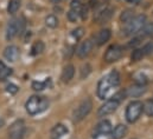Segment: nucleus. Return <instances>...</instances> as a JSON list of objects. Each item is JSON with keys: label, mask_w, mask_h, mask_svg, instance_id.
<instances>
[{"label": "nucleus", "mask_w": 153, "mask_h": 139, "mask_svg": "<svg viewBox=\"0 0 153 139\" xmlns=\"http://www.w3.org/2000/svg\"><path fill=\"white\" fill-rule=\"evenodd\" d=\"M51 1H52V2H53V4H58V2H59V1H61V0H51Z\"/></svg>", "instance_id": "nucleus-38"}, {"label": "nucleus", "mask_w": 153, "mask_h": 139, "mask_svg": "<svg viewBox=\"0 0 153 139\" xmlns=\"http://www.w3.org/2000/svg\"><path fill=\"white\" fill-rule=\"evenodd\" d=\"M122 54H123V48L120 45H112L107 48L103 59L107 63H115L122 57Z\"/></svg>", "instance_id": "nucleus-6"}, {"label": "nucleus", "mask_w": 153, "mask_h": 139, "mask_svg": "<svg viewBox=\"0 0 153 139\" xmlns=\"http://www.w3.org/2000/svg\"><path fill=\"white\" fill-rule=\"evenodd\" d=\"M112 15H113V10L111 7H105L94 15V21L97 24H103L107 23L112 18Z\"/></svg>", "instance_id": "nucleus-12"}, {"label": "nucleus", "mask_w": 153, "mask_h": 139, "mask_svg": "<svg viewBox=\"0 0 153 139\" xmlns=\"http://www.w3.org/2000/svg\"><path fill=\"white\" fill-rule=\"evenodd\" d=\"M67 15H68V20L71 21V23H75L77 20V17H78V14H77L75 11H73V10H70Z\"/></svg>", "instance_id": "nucleus-33"}, {"label": "nucleus", "mask_w": 153, "mask_h": 139, "mask_svg": "<svg viewBox=\"0 0 153 139\" xmlns=\"http://www.w3.org/2000/svg\"><path fill=\"white\" fill-rule=\"evenodd\" d=\"M20 31H22V25H20L19 19L18 20H11L7 25V29H6V39L12 40Z\"/></svg>", "instance_id": "nucleus-10"}, {"label": "nucleus", "mask_w": 153, "mask_h": 139, "mask_svg": "<svg viewBox=\"0 0 153 139\" xmlns=\"http://www.w3.org/2000/svg\"><path fill=\"white\" fill-rule=\"evenodd\" d=\"M127 133V126L119 124L114 127V130H112L111 132V139H122Z\"/></svg>", "instance_id": "nucleus-18"}, {"label": "nucleus", "mask_w": 153, "mask_h": 139, "mask_svg": "<svg viewBox=\"0 0 153 139\" xmlns=\"http://www.w3.org/2000/svg\"><path fill=\"white\" fill-rule=\"evenodd\" d=\"M82 4L79 0H71V4H70V10L75 11L77 14L79 15V12H81V8H82Z\"/></svg>", "instance_id": "nucleus-29"}, {"label": "nucleus", "mask_w": 153, "mask_h": 139, "mask_svg": "<svg viewBox=\"0 0 153 139\" xmlns=\"http://www.w3.org/2000/svg\"><path fill=\"white\" fill-rule=\"evenodd\" d=\"M90 71H91V67H90L89 64L83 65V66H82V70H81V78L84 79L85 77H88V74L90 73Z\"/></svg>", "instance_id": "nucleus-31"}, {"label": "nucleus", "mask_w": 153, "mask_h": 139, "mask_svg": "<svg viewBox=\"0 0 153 139\" xmlns=\"http://www.w3.org/2000/svg\"><path fill=\"white\" fill-rule=\"evenodd\" d=\"M153 50V44L152 42H149L146 44L144 47H143V51H144V54H150Z\"/></svg>", "instance_id": "nucleus-35"}, {"label": "nucleus", "mask_w": 153, "mask_h": 139, "mask_svg": "<svg viewBox=\"0 0 153 139\" xmlns=\"http://www.w3.org/2000/svg\"><path fill=\"white\" fill-rule=\"evenodd\" d=\"M112 124L109 120H102L100 121L95 129H94V132H93V138H97L100 136H106V135H109L112 132Z\"/></svg>", "instance_id": "nucleus-9"}, {"label": "nucleus", "mask_w": 153, "mask_h": 139, "mask_svg": "<svg viewBox=\"0 0 153 139\" xmlns=\"http://www.w3.org/2000/svg\"><path fill=\"white\" fill-rule=\"evenodd\" d=\"M74 75H75V67H74V65L69 64V65H67L63 69V71H62L61 79H62L63 83H69L74 78Z\"/></svg>", "instance_id": "nucleus-17"}, {"label": "nucleus", "mask_w": 153, "mask_h": 139, "mask_svg": "<svg viewBox=\"0 0 153 139\" xmlns=\"http://www.w3.org/2000/svg\"><path fill=\"white\" fill-rule=\"evenodd\" d=\"M20 8V0H10L7 5V12L10 14H14Z\"/></svg>", "instance_id": "nucleus-22"}, {"label": "nucleus", "mask_w": 153, "mask_h": 139, "mask_svg": "<svg viewBox=\"0 0 153 139\" xmlns=\"http://www.w3.org/2000/svg\"><path fill=\"white\" fill-rule=\"evenodd\" d=\"M45 25L50 29H56L57 25H58V19L53 14H50L45 18Z\"/></svg>", "instance_id": "nucleus-25"}, {"label": "nucleus", "mask_w": 153, "mask_h": 139, "mask_svg": "<svg viewBox=\"0 0 153 139\" xmlns=\"http://www.w3.org/2000/svg\"><path fill=\"white\" fill-rule=\"evenodd\" d=\"M144 56H145V54H144L143 48H135V50L132 52L131 59H132V61H139Z\"/></svg>", "instance_id": "nucleus-27"}, {"label": "nucleus", "mask_w": 153, "mask_h": 139, "mask_svg": "<svg viewBox=\"0 0 153 139\" xmlns=\"http://www.w3.org/2000/svg\"><path fill=\"white\" fill-rule=\"evenodd\" d=\"M91 107H93V103L89 98H85L84 100H82L79 105L77 106L73 113V118H74V121H81L83 120L91 111Z\"/></svg>", "instance_id": "nucleus-5"}, {"label": "nucleus", "mask_w": 153, "mask_h": 139, "mask_svg": "<svg viewBox=\"0 0 153 139\" xmlns=\"http://www.w3.org/2000/svg\"><path fill=\"white\" fill-rule=\"evenodd\" d=\"M6 91H7L10 94H16V93L19 91V87H18L17 85H14V84H8V85L6 86Z\"/></svg>", "instance_id": "nucleus-32"}, {"label": "nucleus", "mask_w": 153, "mask_h": 139, "mask_svg": "<svg viewBox=\"0 0 153 139\" xmlns=\"http://www.w3.org/2000/svg\"><path fill=\"white\" fill-rule=\"evenodd\" d=\"M48 107H49V100L45 97H39V96L30 97L25 104L26 112L30 116H36L40 112L45 111Z\"/></svg>", "instance_id": "nucleus-2"}, {"label": "nucleus", "mask_w": 153, "mask_h": 139, "mask_svg": "<svg viewBox=\"0 0 153 139\" xmlns=\"http://www.w3.org/2000/svg\"><path fill=\"white\" fill-rule=\"evenodd\" d=\"M134 18V12L132 11V10H125L122 13H121V15H120V20L122 21V23H128V21H131L132 19Z\"/></svg>", "instance_id": "nucleus-24"}, {"label": "nucleus", "mask_w": 153, "mask_h": 139, "mask_svg": "<svg viewBox=\"0 0 153 139\" xmlns=\"http://www.w3.org/2000/svg\"><path fill=\"white\" fill-rule=\"evenodd\" d=\"M143 111H144V107H143L141 102H139V100L131 102L126 107V119H127V121L131 123V124L135 123L140 118Z\"/></svg>", "instance_id": "nucleus-4"}, {"label": "nucleus", "mask_w": 153, "mask_h": 139, "mask_svg": "<svg viewBox=\"0 0 153 139\" xmlns=\"http://www.w3.org/2000/svg\"><path fill=\"white\" fill-rule=\"evenodd\" d=\"M96 2H97V0H90V2H89V4H90V6H91V7H94V6H96Z\"/></svg>", "instance_id": "nucleus-36"}, {"label": "nucleus", "mask_w": 153, "mask_h": 139, "mask_svg": "<svg viewBox=\"0 0 153 139\" xmlns=\"http://www.w3.org/2000/svg\"><path fill=\"white\" fill-rule=\"evenodd\" d=\"M145 25H146V15H144V14L135 15L131 21H128V23L126 24L125 34L126 35L138 34V33L144 29Z\"/></svg>", "instance_id": "nucleus-3"}, {"label": "nucleus", "mask_w": 153, "mask_h": 139, "mask_svg": "<svg viewBox=\"0 0 153 139\" xmlns=\"http://www.w3.org/2000/svg\"><path fill=\"white\" fill-rule=\"evenodd\" d=\"M67 133H68L67 126H64L63 124H56L50 132V137L51 139H62Z\"/></svg>", "instance_id": "nucleus-13"}, {"label": "nucleus", "mask_w": 153, "mask_h": 139, "mask_svg": "<svg viewBox=\"0 0 153 139\" xmlns=\"http://www.w3.org/2000/svg\"><path fill=\"white\" fill-rule=\"evenodd\" d=\"M143 107H144V112L149 117H153V99L146 100L145 104H143Z\"/></svg>", "instance_id": "nucleus-26"}, {"label": "nucleus", "mask_w": 153, "mask_h": 139, "mask_svg": "<svg viewBox=\"0 0 153 139\" xmlns=\"http://www.w3.org/2000/svg\"><path fill=\"white\" fill-rule=\"evenodd\" d=\"M134 79H135V84H138V85H144L145 86V84L147 83V77L143 73H137L134 75Z\"/></svg>", "instance_id": "nucleus-28"}, {"label": "nucleus", "mask_w": 153, "mask_h": 139, "mask_svg": "<svg viewBox=\"0 0 153 139\" xmlns=\"http://www.w3.org/2000/svg\"><path fill=\"white\" fill-rule=\"evenodd\" d=\"M111 37H112L111 30L103 29V30H101L100 32H97V34L95 35V44H96L97 46H102V45H105V44L111 39Z\"/></svg>", "instance_id": "nucleus-15"}, {"label": "nucleus", "mask_w": 153, "mask_h": 139, "mask_svg": "<svg viewBox=\"0 0 153 139\" xmlns=\"http://www.w3.org/2000/svg\"><path fill=\"white\" fill-rule=\"evenodd\" d=\"M83 34H84V30H83V27H77L76 30H74V31L71 32V35H73L76 40L81 39V38L83 37Z\"/></svg>", "instance_id": "nucleus-30"}, {"label": "nucleus", "mask_w": 153, "mask_h": 139, "mask_svg": "<svg viewBox=\"0 0 153 139\" xmlns=\"http://www.w3.org/2000/svg\"><path fill=\"white\" fill-rule=\"evenodd\" d=\"M4 57H5L8 61L14 63V61L18 59V57H19V50H18V47L14 46V45L7 46V47L5 48V51H4Z\"/></svg>", "instance_id": "nucleus-14"}, {"label": "nucleus", "mask_w": 153, "mask_h": 139, "mask_svg": "<svg viewBox=\"0 0 153 139\" xmlns=\"http://www.w3.org/2000/svg\"><path fill=\"white\" fill-rule=\"evenodd\" d=\"M12 74V69L7 67L5 63L0 61V81H5Z\"/></svg>", "instance_id": "nucleus-20"}, {"label": "nucleus", "mask_w": 153, "mask_h": 139, "mask_svg": "<svg viewBox=\"0 0 153 139\" xmlns=\"http://www.w3.org/2000/svg\"><path fill=\"white\" fill-rule=\"evenodd\" d=\"M119 105H120V100H117V99H115V98L108 99L105 104L99 108L97 116H99V117H106V116L113 113V112H115V111L117 110Z\"/></svg>", "instance_id": "nucleus-8"}, {"label": "nucleus", "mask_w": 153, "mask_h": 139, "mask_svg": "<svg viewBox=\"0 0 153 139\" xmlns=\"http://www.w3.org/2000/svg\"><path fill=\"white\" fill-rule=\"evenodd\" d=\"M93 47H94V42L90 39H87L85 41H83L78 46V48H77L76 51L77 57L81 58V59H84L85 57H88L90 54V52L93 51Z\"/></svg>", "instance_id": "nucleus-11"}, {"label": "nucleus", "mask_w": 153, "mask_h": 139, "mask_svg": "<svg viewBox=\"0 0 153 139\" xmlns=\"http://www.w3.org/2000/svg\"><path fill=\"white\" fill-rule=\"evenodd\" d=\"M127 1H129V2H132V4H139L141 0H127Z\"/></svg>", "instance_id": "nucleus-37"}, {"label": "nucleus", "mask_w": 153, "mask_h": 139, "mask_svg": "<svg viewBox=\"0 0 153 139\" xmlns=\"http://www.w3.org/2000/svg\"><path fill=\"white\" fill-rule=\"evenodd\" d=\"M24 132H25L24 120L19 119L11 124L8 130V136H10V139H22L24 136Z\"/></svg>", "instance_id": "nucleus-7"}, {"label": "nucleus", "mask_w": 153, "mask_h": 139, "mask_svg": "<svg viewBox=\"0 0 153 139\" xmlns=\"http://www.w3.org/2000/svg\"><path fill=\"white\" fill-rule=\"evenodd\" d=\"M145 92H146V89H145V86H144V85H138V84H135V85L131 86V87L126 91V94H127L128 97L137 98V97L143 96Z\"/></svg>", "instance_id": "nucleus-16"}, {"label": "nucleus", "mask_w": 153, "mask_h": 139, "mask_svg": "<svg viewBox=\"0 0 153 139\" xmlns=\"http://www.w3.org/2000/svg\"><path fill=\"white\" fill-rule=\"evenodd\" d=\"M120 84V74L117 71H112L102 79H100L97 84V97L100 99H106L112 90L117 87Z\"/></svg>", "instance_id": "nucleus-1"}, {"label": "nucleus", "mask_w": 153, "mask_h": 139, "mask_svg": "<svg viewBox=\"0 0 153 139\" xmlns=\"http://www.w3.org/2000/svg\"><path fill=\"white\" fill-rule=\"evenodd\" d=\"M79 15H81V18H82V20H85L87 18H88V7L87 6H82V8H81V12H79Z\"/></svg>", "instance_id": "nucleus-34"}, {"label": "nucleus", "mask_w": 153, "mask_h": 139, "mask_svg": "<svg viewBox=\"0 0 153 139\" xmlns=\"http://www.w3.org/2000/svg\"><path fill=\"white\" fill-rule=\"evenodd\" d=\"M139 33H141V35L139 37L140 39H143V38H153V23L145 25L144 29Z\"/></svg>", "instance_id": "nucleus-21"}, {"label": "nucleus", "mask_w": 153, "mask_h": 139, "mask_svg": "<svg viewBox=\"0 0 153 139\" xmlns=\"http://www.w3.org/2000/svg\"><path fill=\"white\" fill-rule=\"evenodd\" d=\"M32 89L35 91H43L45 89H48L49 86H51V79L50 78H46L44 81H38V80H35L32 81Z\"/></svg>", "instance_id": "nucleus-19"}, {"label": "nucleus", "mask_w": 153, "mask_h": 139, "mask_svg": "<svg viewBox=\"0 0 153 139\" xmlns=\"http://www.w3.org/2000/svg\"><path fill=\"white\" fill-rule=\"evenodd\" d=\"M44 47H45V45H44L43 41H40V40L36 41L31 47V54L32 56H38L44 51Z\"/></svg>", "instance_id": "nucleus-23"}]
</instances>
